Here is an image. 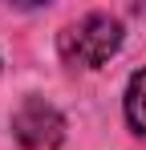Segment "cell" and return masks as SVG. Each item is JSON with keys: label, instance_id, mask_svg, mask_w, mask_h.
<instances>
[{"label": "cell", "instance_id": "cell-1", "mask_svg": "<svg viewBox=\"0 0 146 150\" xmlns=\"http://www.w3.org/2000/svg\"><path fill=\"white\" fill-rule=\"evenodd\" d=\"M118 45H122V25L110 12H89L61 33V57L81 69H97L101 61L118 53Z\"/></svg>", "mask_w": 146, "mask_h": 150}, {"label": "cell", "instance_id": "cell-2", "mask_svg": "<svg viewBox=\"0 0 146 150\" xmlns=\"http://www.w3.org/2000/svg\"><path fill=\"white\" fill-rule=\"evenodd\" d=\"M12 134H16V142L24 150H53L65 138V122H61V114L49 101L28 98L16 110V118H12Z\"/></svg>", "mask_w": 146, "mask_h": 150}, {"label": "cell", "instance_id": "cell-3", "mask_svg": "<svg viewBox=\"0 0 146 150\" xmlns=\"http://www.w3.org/2000/svg\"><path fill=\"white\" fill-rule=\"evenodd\" d=\"M126 114H130V122L146 134V69L130 77V89H126Z\"/></svg>", "mask_w": 146, "mask_h": 150}]
</instances>
